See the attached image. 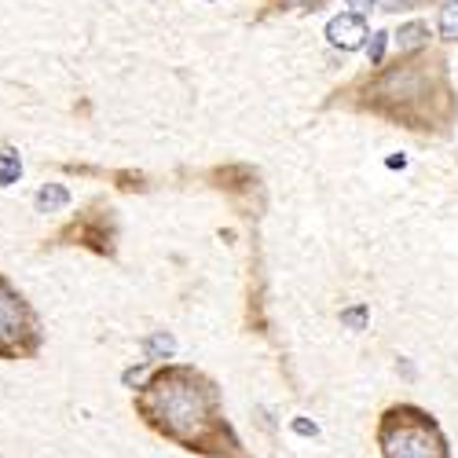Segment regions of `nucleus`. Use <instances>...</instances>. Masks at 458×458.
I'll list each match as a JSON object with an SVG mask.
<instances>
[{
  "label": "nucleus",
  "instance_id": "nucleus-7",
  "mask_svg": "<svg viewBox=\"0 0 458 458\" xmlns=\"http://www.w3.org/2000/svg\"><path fill=\"white\" fill-rule=\"evenodd\" d=\"M426 37H429V30L422 26V22H407L400 33H396V41H400V52H411V48H422L426 45Z\"/></svg>",
  "mask_w": 458,
  "mask_h": 458
},
{
  "label": "nucleus",
  "instance_id": "nucleus-4",
  "mask_svg": "<svg viewBox=\"0 0 458 458\" xmlns=\"http://www.w3.org/2000/svg\"><path fill=\"white\" fill-rule=\"evenodd\" d=\"M327 37H330L334 48L352 52V48H360V45L367 41V22H363V15H356V12H352V15H337V19H330Z\"/></svg>",
  "mask_w": 458,
  "mask_h": 458
},
{
  "label": "nucleus",
  "instance_id": "nucleus-2",
  "mask_svg": "<svg viewBox=\"0 0 458 458\" xmlns=\"http://www.w3.org/2000/svg\"><path fill=\"white\" fill-rule=\"evenodd\" d=\"M37 345V323L26 301L0 279V360H15Z\"/></svg>",
  "mask_w": 458,
  "mask_h": 458
},
{
  "label": "nucleus",
  "instance_id": "nucleus-15",
  "mask_svg": "<svg viewBox=\"0 0 458 458\" xmlns=\"http://www.w3.org/2000/svg\"><path fill=\"white\" fill-rule=\"evenodd\" d=\"M290 4H319V0H290Z\"/></svg>",
  "mask_w": 458,
  "mask_h": 458
},
{
  "label": "nucleus",
  "instance_id": "nucleus-8",
  "mask_svg": "<svg viewBox=\"0 0 458 458\" xmlns=\"http://www.w3.org/2000/svg\"><path fill=\"white\" fill-rule=\"evenodd\" d=\"M440 33L444 41H458V0H447L440 8Z\"/></svg>",
  "mask_w": 458,
  "mask_h": 458
},
{
  "label": "nucleus",
  "instance_id": "nucleus-9",
  "mask_svg": "<svg viewBox=\"0 0 458 458\" xmlns=\"http://www.w3.org/2000/svg\"><path fill=\"white\" fill-rule=\"evenodd\" d=\"M143 349H147V356L150 360H165V356H173V337L169 334H150L147 341H143Z\"/></svg>",
  "mask_w": 458,
  "mask_h": 458
},
{
  "label": "nucleus",
  "instance_id": "nucleus-13",
  "mask_svg": "<svg viewBox=\"0 0 458 458\" xmlns=\"http://www.w3.org/2000/svg\"><path fill=\"white\" fill-rule=\"evenodd\" d=\"M349 8H356V15H363L374 8V0H349Z\"/></svg>",
  "mask_w": 458,
  "mask_h": 458
},
{
  "label": "nucleus",
  "instance_id": "nucleus-10",
  "mask_svg": "<svg viewBox=\"0 0 458 458\" xmlns=\"http://www.w3.org/2000/svg\"><path fill=\"white\" fill-rule=\"evenodd\" d=\"M341 319H345L349 327H356V330H360V327H363V319H367V309H349V312L341 316Z\"/></svg>",
  "mask_w": 458,
  "mask_h": 458
},
{
  "label": "nucleus",
  "instance_id": "nucleus-5",
  "mask_svg": "<svg viewBox=\"0 0 458 458\" xmlns=\"http://www.w3.org/2000/svg\"><path fill=\"white\" fill-rule=\"evenodd\" d=\"M70 206V191L66 187H59V183H48V187H41L33 195V209L37 213H59V209H66Z\"/></svg>",
  "mask_w": 458,
  "mask_h": 458
},
{
  "label": "nucleus",
  "instance_id": "nucleus-11",
  "mask_svg": "<svg viewBox=\"0 0 458 458\" xmlns=\"http://www.w3.org/2000/svg\"><path fill=\"white\" fill-rule=\"evenodd\" d=\"M418 0H381V8L386 12H403V8H414Z\"/></svg>",
  "mask_w": 458,
  "mask_h": 458
},
{
  "label": "nucleus",
  "instance_id": "nucleus-3",
  "mask_svg": "<svg viewBox=\"0 0 458 458\" xmlns=\"http://www.w3.org/2000/svg\"><path fill=\"white\" fill-rule=\"evenodd\" d=\"M381 444H386V458H444V444L433 433V426L396 422V414L381 433Z\"/></svg>",
  "mask_w": 458,
  "mask_h": 458
},
{
  "label": "nucleus",
  "instance_id": "nucleus-14",
  "mask_svg": "<svg viewBox=\"0 0 458 458\" xmlns=\"http://www.w3.org/2000/svg\"><path fill=\"white\" fill-rule=\"evenodd\" d=\"M293 429H297V433H304V437L316 433V426H309V422H293Z\"/></svg>",
  "mask_w": 458,
  "mask_h": 458
},
{
  "label": "nucleus",
  "instance_id": "nucleus-6",
  "mask_svg": "<svg viewBox=\"0 0 458 458\" xmlns=\"http://www.w3.org/2000/svg\"><path fill=\"white\" fill-rule=\"evenodd\" d=\"M22 176V158L15 150H0V187H12Z\"/></svg>",
  "mask_w": 458,
  "mask_h": 458
},
{
  "label": "nucleus",
  "instance_id": "nucleus-1",
  "mask_svg": "<svg viewBox=\"0 0 458 458\" xmlns=\"http://www.w3.org/2000/svg\"><path fill=\"white\" fill-rule=\"evenodd\" d=\"M147 414L150 422H158L169 437L187 440L191 433H199L209 418V393L199 386V377H191L187 370H173L155 377V386L147 389Z\"/></svg>",
  "mask_w": 458,
  "mask_h": 458
},
{
  "label": "nucleus",
  "instance_id": "nucleus-12",
  "mask_svg": "<svg viewBox=\"0 0 458 458\" xmlns=\"http://www.w3.org/2000/svg\"><path fill=\"white\" fill-rule=\"evenodd\" d=\"M381 48H386V33H374V45H370V59H381Z\"/></svg>",
  "mask_w": 458,
  "mask_h": 458
}]
</instances>
